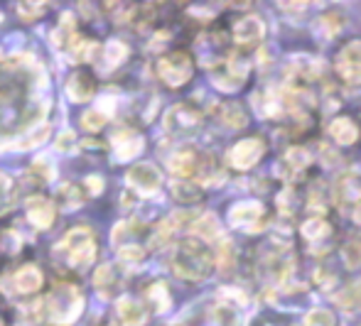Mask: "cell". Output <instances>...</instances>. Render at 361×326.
I'll return each instance as SVG.
<instances>
[{
  "label": "cell",
  "mask_w": 361,
  "mask_h": 326,
  "mask_svg": "<svg viewBox=\"0 0 361 326\" xmlns=\"http://www.w3.org/2000/svg\"><path fill=\"white\" fill-rule=\"evenodd\" d=\"M15 287L25 294L37 292V289L42 287V272H39L35 265H23V268L15 272Z\"/></svg>",
  "instance_id": "obj_5"
},
{
  "label": "cell",
  "mask_w": 361,
  "mask_h": 326,
  "mask_svg": "<svg viewBox=\"0 0 361 326\" xmlns=\"http://www.w3.org/2000/svg\"><path fill=\"white\" fill-rule=\"evenodd\" d=\"M0 326H3V322H0Z\"/></svg>",
  "instance_id": "obj_14"
},
{
  "label": "cell",
  "mask_w": 361,
  "mask_h": 326,
  "mask_svg": "<svg viewBox=\"0 0 361 326\" xmlns=\"http://www.w3.org/2000/svg\"><path fill=\"white\" fill-rule=\"evenodd\" d=\"M69 99L72 101H89L96 91V76L91 71H76L67 84Z\"/></svg>",
  "instance_id": "obj_3"
},
{
  "label": "cell",
  "mask_w": 361,
  "mask_h": 326,
  "mask_svg": "<svg viewBox=\"0 0 361 326\" xmlns=\"http://www.w3.org/2000/svg\"><path fill=\"white\" fill-rule=\"evenodd\" d=\"M86 184H89V187H94V189H91V192H94V194H99V192L104 189V182H101V180H96V177H91V180H86Z\"/></svg>",
  "instance_id": "obj_12"
},
{
  "label": "cell",
  "mask_w": 361,
  "mask_h": 326,
  "mask_svg": "<svg viewBox=\"0 0 361 326\" xmlns=\"http://www.w3.org/2000/svg\"><path fill=\"white\" fill-rule=\"evenodd\" d=\"M39 307H44V314H47L54 324L64 326L67 322L76 319V314L81 312L84 297H81L79 289L72 287V284H57V287L52 289V294H49V297L44 299V304H39Z\"/></svg>",
  "instance_id": "obj_1"
},
{
  "label": "cell",
  "mask_w": 361,
  "mask_h": 326,
  "mask_svg": "<svg viewBox=\"0 0 361 326\" xmlns=\"http://www.w3.org/2000/svg\"><path fill=\"white\" fill-rule=\"evenodd\" d=\"M59 253L64 256L72 268L84 270L86 265H91L96 256V243H94V233L86 226H76L64 236V241L59 243Z\"/></svg>",
  "instance_id": "obj_2"
},
{
  "label": "cell",
  "mask_w": 361,
  "mask_h": 326,
  "mask_svg": "<svg viewBox=\"0 0 361 326\" xmlns=\"http://www.w3.org/2000/svg\"><path fill=\"white\" fill-rule=\"evenodd\" d=\"M8 189H10V180L5 175H0V199L8 194Z\"/></svg>",
  "instance_id": "obj_13"
},
{
  "label": "cell",
  "mask_w": 361,
  "mask_h": 326,
  "mask_svg": "<svg viewBox=\"0 0 361 326\" xmlns=\"http://www.w3.org/2000/svg\"><path fill=\"white\" fill-rule=\"evenodd\" d=\"M128 182L133 187H138L140 192H152V189H155V184H157V175H155V170H152L150 165H143V167H135V170H130Z\"/></svg>",
  "instance_id": "obj_6"
},
{
  "label": "cell",
  "mask_w": 361,
  "mask_h": 326,
  "mask_svg": "<svg viewBox=\"0 0 361 326\" xmlns=\"http://www.w3.org/2000/svg\"><path fill=\"white\" fill-rule=\"evenodd\" d=\"M59 201H62V208L74 211V208L81 203V189H76V187H72V184L62 187V192H59Z\"/></svg>",
  "instance_id": "obj_9"
},
{
  "label": "cell",
  "mask_w": 361,
  "mask_h": 326,
  "mask_svg": "<svg viewBox=\"0 0 361 326\" xmlns=\"http://www.w3.org/2000/svg\"><path fill=\"white\" fill-rule=\"evenodd\" d=\"M101 59H104L109 66H116L118 62H123L126 59V47L121 42H111L106 49H101Z\"/></svg>",
  "instance_id": "obj_8"
},
{
  "label": "cell",
  "mask_w": 361,
  "mask_h": 326,
  "mask_svg": "<svg viewBox=\"0 0 361 326\" xmlns=\"http://www.w3.org/2000/svg\"><path fill=\"white\" fill-rule=\"evenodd\" d=\"M27 218L37 228H49L54 223V206L42 196L30 199L27 201Z\"/></svg>",
  "instance_id": "obj_4"
},
{
  "label": "cell",
  "mask_w": 361,
  "mask_h": 326,
  "mask_svg": "<svg viewBox=\"0 0 361 326\" xmlns=\"http://www.w3.org/2000/svg\"><path fill=\"white\" fill-rule=\"evenodd\" d=\"M104 123H106V113H101V111H86V113L81 115V128L84 130L96 132L104 128Z\"/></svg>",
  "instance_id": "obj_10"
},
{
  "label": "cell",
  "mask_w": 361,
  "mask_h": 326,
  "mask_svg": "<svg viewBox=\"0 0 361 326\" xmlns=\"http://www.w3.org/2000/svg\"><path fill=\"white\" fill-rule=\"evenodd\" d=\"M72 142H74V135H72V132H64V137H59V140H57V147H59V150H64V152H69Z\"/></svg>",
  "instance_id": "obj_11"
},
{
  "label": "cell",
  "mask_w": 361,
  "mask_h": 326,
  "mask_svg": "<svg viewBox=\"0 0 361 326\" xmlns=\"http://www.w3.org/2000/svg\"><path fill=\"white\" fill-rule=\"evenodd\" d=\"M118 314H121V319H123L126 324H130V326H135V324H140L143 322V307L140 304H135V302H130V299H123V302H118Z\"/></svg>",
  "instance_id": "obj_7"
}]
</instances>
